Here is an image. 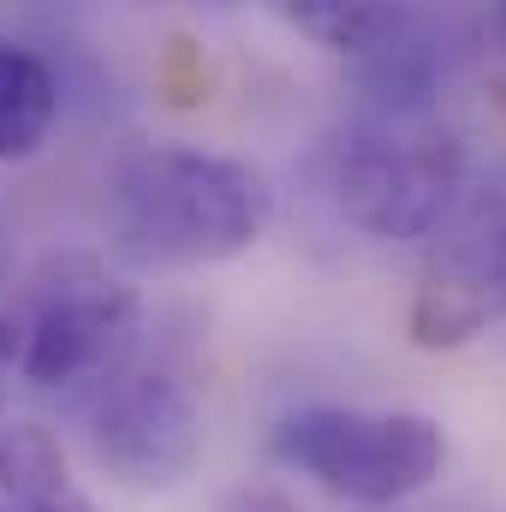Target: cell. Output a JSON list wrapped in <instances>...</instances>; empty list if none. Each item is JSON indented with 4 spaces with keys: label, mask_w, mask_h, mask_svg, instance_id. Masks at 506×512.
Segmentation results:
<instances>
[{
    "label": "cell",
    "mask_w": 506,
    "mask_h": 512,
    "mask_svg": "<svg viewBox=\"0 0 506 512\" xmlns=\"http://www.w3.org/2000/svg\"><path fill=\"white\" fill-rule=\"evenodd\" d=\"M501 48H506V0H501Z\"/></svg>",
    "instance_id": "cell-14"
},
{
    "label": "cell",
    "mask_w": 506,
    "mask_h": 512,
    "mask_svg": "<svg viewBox=\"0 0 506 512\" xmlns=\"http://www.w3.org/2000/svg\"><path fill=\"white\" fill-rule=\"evenodd\" d=\"M221 512H298L280 489H268V483H245V489H233L227 501H221Z\"/></svg>",
    "instance_id": "cell-11"
},
{
    "label": "cell",
    "mask_w": 506,
    "mask_h": 512,
    "mask_svg": "<svg viewBox=\"0 0 506 512\" xmlns=\"http://www.w3.org/2000/svg\"><path fill=\"white\" fill-rule=\"evenodd\" d=\"M60 114L54 66L18 42H0V161H30Z\"/></svg>",
    "instance_id": "cell-8"
},
{
    "label": "cell",
    "mask_w": 506,
    "mask_h": 512,
    "mask_svg": "<svg viewBox=\"0 0 506 512\" xmlns=\"http://www.w3.org/2000/svg\"><path fill=\"white\" fill-rule=\"evenodd\" d=\"M0 495L18 512H96L42 423H0Z\"/></svg>",
    "instance_id": "cell-7"
},
{
    "label": "cell",
    "mask_w": 506,
    "mask_h": 512,
    "mask_svg": "<svg viewBox=\"0 0 506 512\" xmlns=\"http://www.w3.org/2000/svg\"><path fill=\"white\" fill-rule=\"evenodd\" d=\"M274 6L310 42H322L328 54H352V60H364L370 48H381L411 18L405 0H274Z\"/></svg>",
    "instance_id": "cell-9"
},
{
    "label": "cell",
    "mask_w": 506,
    "mask_h": 512,
    "mask_svg": "<svg viewBox=\"0 0 506 512\" xmlns=\"http://www.w3.org/2000/svg\"><path fill=\"white\" fill-rule=\"evenodd\" d=\"M173 6H233V0H173Z\"/></svg>",
    "instance_id": "cell-12"
},
{
    "label": "cell",
    "mask_w": 506,
    "mask_h": 512,
    "mask_svg": "<svg viewBox=\"0 0 506 512\" xmlns=\"http://www.w3.org/2000/svg\"><path fill=\"white\" fill-rule=\"evenodd\" d=\"M143 334V304L90 256L54 262L0 322V364L30 387H96L131 364Z\"/></svg>",
    "instance_id": "cell-2"
},
{
    "label": "cell",
    "mask_w": 506,
    "mask_h": 512,
    "mask_svg": "<svg viewBox=\"0 0 506 512\" xmlns=\"http://www.w3.org/2000/svg\"><path fill=\"white\" fill-rule=\"evenodd\" d=\"M465 197V143L447 131L381 126L334 155V209L370 239H429Z\"/></svg>",
    "instance_id": "cell-4"
},
{
    "label": "cell",
    "mask_w": 506,
    "mask_h": 512,
    "mask_svg": "<svg viewBox=\"0 0 506 512\" xmlns=\"http://www.w3.org/2000/svg\"><path fill=\"white\" fill-rule=\"evenodd\" d=\"M84 441L126 489H179L203 459V411L161 370L120 364L84 399Z\"/></svg>",
    "instance_id": "cell-5"
},
{
    "label": "cell",
    "mask_w": 506,
    "mask_h": 512,
    "mask_svg": "<svg viewBox=\"0 0 506 512\" xmlns=\"http://www.w3.org/2000/svg\"><path fill=\"white\" fill-rule=\"evenodd\" d=\"M358 66H364L370 102H376L387 120H405V114H417V108L435 96V42L423 36L417 18H405V24H399L381 48H370Z\"/></svg>",
    "instance_id": "cell-10"
},
{
    "label": "cell",
    "mask_w": 506,
    "mask_h": 512,
    "mask_svg": "<svg viewBox=\"0 0 506 512\" xmlns=\"http://www.w3.org/2000/svg\"><path fill=\"white\" fill-rule=\"evenodd\" d=\"M274 459L358 507H399L447 465V429L423 411L304 405L274 429Z\"/></svg>",
    "instance_id": "cell-3"
},
{
    "label": "cell",
    "mask_w": 506,
    "mask_h": 512,
    "mask_svg": "<svg viewBox=\"0 0 506 512\" xmlns=\"http://www.w3.org/2000/svg\"><path fill=\"white\" fill-rule=\"evenodd\" d=\"M0 512H18V507H12V501H6V495H0Z\"/></svg>",
    "instance_id": "cell-15"
},
{
    "label": "cell",
    "mask_w": 506,
    "mask_h": 512,
    "mask_svg": "<svg viewBox=\"0 0 506 512\" xmlns=\"http://www.w3.org/2000/svg\"><path fill=\"white\" fill-rule=\"evenodd\" d=\"M501 286H506V221H501Z\"/></svg>",
    "instance_id": "cell-13"
},
{
    "label": "cell",
    "mask_w": 506,
    "mask_h": 512,
    "mask_svg": "<svg viewBox=\"0 0 506 512\" xmlns=\"http://www.w3.org/2000/svg\"><path fill=\"white\" fill-rule=\"evenodd\" d=\"M274 191L239 155L143 143L108 173V239L131 268H209L262 239Z\"/></svg>",
    "instance_id": "cell-1"
},
{
    "label": "cell",
    "mask_w": 506,
    "mask_h": 512,
    "mask_svg": "<svg viewBox=\"0 0 506 512\" xmlns=\"http://www.w3.org/2000/svg\"><path fill=\"white\" fill-rule=\"evenodd\" d=\"M501 221L506 215H477L447 251H435V262L417 280L411 298V346L423 352H453L465 340H477L495 316H506V286H501Z\"/></svg>",
    "instance_id": "cell-6"
}]
</instances>
